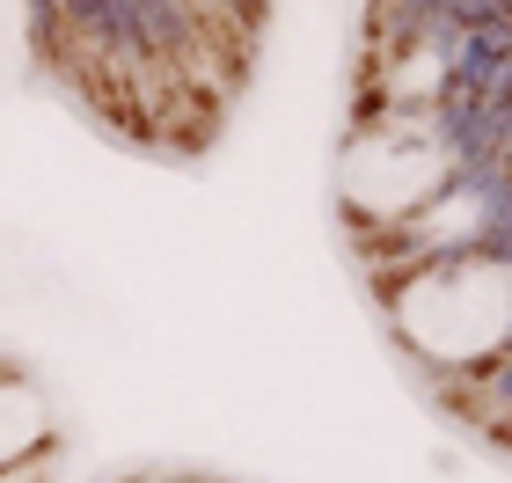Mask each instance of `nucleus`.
<instances>
[{"mask_svg": "<svg viewBox=\"0 0 512 483\" xmlns=\"http://www.w3.org/2000/svg\"><path fill=\"white\" fill-rule=\"evenodd\" d=\"M381 308L425 366L483 374L512 352V249H447V257L395 264Z\"/></svg>", "mask_w": 512, "mask_h": 483, "instance_id": "nucleus-1", "label": "nucleus"}, {"mask_svg": "<svg viewBox=\"0 0 512 483\" xmlns=\"http://www.w3.org/2000/svg\"><path fill=\"white\" fill-rule=\"evenodd\" d=\"M44 432H52L44 425V396L15 374V366H0V469H15Z\"/></svg>", "mask_w": 512, "mask_h": 483, "instance_id": "nucleus-2", "label": "nucleus"}]
</instances>
